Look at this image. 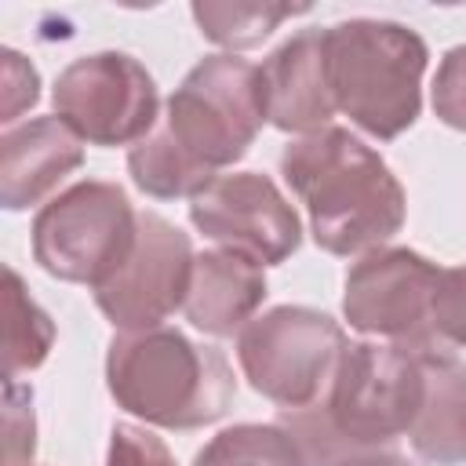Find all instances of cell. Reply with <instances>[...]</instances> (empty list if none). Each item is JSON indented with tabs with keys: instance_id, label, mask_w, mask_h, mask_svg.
<instances>
[{
	"instance_id": "6da1fadb",
	"label": "cell",
	"mask_w": 466,
	"mask_h": 466,
	"mask_svg": "<svg viewBox=\"0 0 466 466\" xmlns=\"http://www.w3.org/2000/svg\"><path fill=\"white\" fill-rule=\"evenodd\" d=\"M262 124L258 66L226 51L208 55L171 91L157 127L127 149V175L153 200H193L222 167L248 157Z\"/></svg>"
},
{
	"instance_id": "7a4b0ae2",
	"label": "cell",
	"mask_w": 466,
	"mask_h": 466,
	"mask_svg": "<svg viewBox=\"0 0 466 466\" xmlns=\"http://www.w3.org/2000/svg\"><path fill=\"white\" fill-rule=\"evenodd\" d=\"M419 400L422 371L415 350L353 342L324 397L309 408L280 411L277 426L295 441L302 466H342L371 451H393L408 437Z\"/></svg>"
},
{
	"instance_id": "3957f363",
	"label": "cell",
	"mask_w": 466,
	"mask_h": 466,
	"mask_svg": "<svg viewBox=\"0 0 466 466\" xmlns=\"http://www.w3.org/2000/svg\"><path fill=\"white\" fill-rule=\"evenodd\" d=\"M280 175L306 204L309 233L328 255L379 251L404 226V186L350 127L291 138L280 149Z\"/></svg>"
},
{
	"instance_id": "277c9868",
	"label": "cell",
	"mask_w": 466,
	"mask_h": 466,
	"mask_svg": "<svg viewBox=\"0 0 466 466\" xmlns=\"http://www.w3.org/2000/svg\"><path fill=\"white\" fill-rule=\"evenodd\" d=\"M106 386L116 408L160 430L211 426L237 397L222 350L193 342L171 324L116 331L106 350Z\"/></svg>"
},
{
	"instance_id": "5b68a950",
	"label": "cell",
	"mask_w": 466,
	"mask_h": 466,
	"mask_svg": "<svg viewBox=\"0 0 466 466\" xmlns=\"http://www.w3.org/2000/svg\"><path fill=\"white\" fill-rule=\"evenodd\" d=\"M320 40L335 109L379 142L400 138L422 113L426 40L390 18H346Z\"/></svg>"
},
{
	"instance_id": "8992f818",
	"label": "cell",
	"mask_w": 466,
	"mask_h": 466,
	"mask_svg": "<svg viewBox=\"0 0 466 466\" xmlns=\"http://www.w3.org/2000/svg\"><path fill=\"white\" fill-rule=\"evenodd\" d=\"M138 211L116 182L80 178L33 218V258L44 273L91 291L124 262Z\"/></svg>"
},
{
	"instance_id": "52a82bcc",
	"label": "cell",
	"mask_w": 466,
	"mask_h": 466,
	"mask_svg": "<svg viewBox=\"0 0 466 466\" xmlns=\"http://www.w3.org/2000/svg\"><path fill=\"white\" fill-rule=\"evenodd\" d=\"M346 346L342 324L328 313L273 306L237 335V360L255 393L280 411H295L324 397Z\"/></svg>"
},
{
	"instance_id": "ba28073f",
	"label": "cell",
	"mask_w": 466,
	"mask_h": 466,
	"mask_svg": "<svg viewBox=\"0 0 466 466\" xmlns=\"http://www.w3.org/2000/svg\"><path fill=\"white\" fill-rule=\"evenodd\" d=\"M55 116L91 146H138L160 120L153 73L127 51L73 58L51 87Z\"/></svg>"
},
{
	"instance_id": "9c48e42d",
	"label": "cell",
	"mask_w": 466,
	"mask_h": 466,
	"mask_svg": "<svg viewBox=\"0 0 466 466\" xmlns=\"http://www.w3.org/2000/svg\"><path fill=\"white\" fill-rule=\"evenodd\" d=\"M441 266L411 248H379L346 269L342 317L353 331L390 339L400 350H441L433 295Z\"/></svg>"
},
{
	"instance_id": "30bf717a",
	"label": "cell",
	"mask_w": 466,
	"mask_h": 466,
	"mask_svg": "<svg viewBox=\"0 0 466 466\" xmlns=\"http://www.w3.org/2000/svg\"><path fill=\"white\" fill-rule=\"evenodd\" d=\"M193 258L189 233L157 211H138L135 240L124 262L95 288V306L116 331L157 328L182 309Z\"/></svg>"
},
{
	"instance_id": "8fae6325",
	"label": "cell",
	"mask_w": 466,
	"mask_h": 466,
	"mask_svg": "<svg viewBox=\"0 0 466 466\" xmlns=\"http://www.w3.org/2000/svg\"><path fill=\"white\" fill-rule=\"evenodd\" d=\"M189 222L218 248L244 251L262 266H280L302 244L295 208L262 171H229L211 178L189 200Z\"/></svg>"
},
{
	"instance_id": "7c38bea8",
	"label": "cell",
	"mask_w": 466,
	"mask_h": 466,
	"mask_svg": "<svg viewBox=\"0 0 466 466\" xmlns=\"http://www.w3.org/2000/svg\"><path fill=\"white\" fill-rule=\"evenodd\" d=\"M262 95H266V120L288 135H313L331 127L335 98L324 66V40L320 29H302L288 36L269 58L258 66Z\"/></svg>"
},
{
	"instance_id": "4fadbf2b",
	"label": "cell",
	"mask_w": 466,
	"mask_h": 466,
	"mask_svg": "<svg viewBox=\"0 0 466 466\" xmlns=\"http://www.w3.org/2000/svg\"><path fill=\"white\" fill-rule=\"evenodd\" d=\"M266 291L269 288L262 262L233 248H211L193 258L182 313L197 331L229 339L255 320L258 306L266 302Z\"/></svg>"
},
{
	"instance_id": "5bb4252c",
	"label": "cell",
	"mask_w": 466,
	"mask_h": 466,
	"mask_svg": "<svg viewBox=\"0 0 466 466\" xmlns=\"http://www.w3.org/2000/svg\"><path fill=\"white\" fill-rule=\"evenodd\" d=\"M80 164L84 142L58 116L7 127L0 138V204L7 211H25L58 189V182Z\"/></svg>"
},
{
	"instance_id": "9a60e30c",
	"label": "cell",
	"mask_w": 466,
	"mask_h": 466,
	"mask_svg": "<svg viewBox=\"0 0 466 466\" xmlns=\"http://www.w3.org/2000/svg\"><path fill=\"white\" fill-rule=\"evenodd\" d=\"M422 371V400L408 441L430 466H466V360L448 346L415 350Z\"/></svg>"
},
{
	"instance_id": "2e32d148",
	"label": "cell",
	"mask_w": 466,
	"mask_h": 466,
	"mask_svg": "<svg viewBox=\"0 0 466 466\" xmlns=\"http://www.w3.org/2000/svg\"><path fill=\"white\" fill-rule=\"evenodd\" d=\"M193 22L204 40L226 47V55L258 47L284 18L306 15L309 4H269V0H197Z\"/></svg>"
},
{
	"instance_id": "e0dca14e",
	"label": "cell",
	"mask_w": 466,
	"mask_h": 466,
	"mask_svg": "<svg viewBox=\"0 0 466 466\" xmlns=\"http://www.w3.org/2000/svg\"><path fill=\"white\" fill-rule=\"evenodd\" d=\"M4 382L18 379L22 371H33L47 360L55 346V324L51 317L36 306V299L25 291V280L18 277L15 266L4 269Z\"/></svg>"
},
{
	"instance_id": "ac0fdd59",
	"label": "cell",
	"mask_w": 466,
	"mask_h": 466,
	"mask_svg": "<svg viewBox=\"0 0 466 466\" xmlns=\"http://www.w3.org/2000/svg\"><path fill=\"white\" fill-rule=\"evenodd\" d=\"M193 466H302L295 441L277 422H240L218 430L193 459Z\"/></svg>"
},
{
	"instance_id": "d6986e66",
	"label": "cell",
	"mask_w": 466,
	"mask_h": 466,
	"mask_svg": "<svg viewBox=\"0 0 466 466\" xmlns=\"http://www.w3.org/2000/svg\"><path fill=\"white\" fill-rule=\"evenodd\" d=\"M4 466H29L36 451V419H33V386L18 379L4 382Z\"/></svg>"
},
{
	"instance_id": "ffe728a7",
	"label": "cell",
	"mask_w": 466,
	"mask_h": 466,
	"mask_svg": "<svg viewBox=\"0 0 466 466\" xmlns=\"http://www.w3.org/2000/svg\"><path fill=\"white\" fill-rule=\"evenodd\" d=\"M433 113L441 124L466 131V44L448 47L433 73Z\"/></svg>"
},
{
	"instance_id": "44dd1931",
	"label": "cell",
	"mask_w": 466,
	"mask_h": 466,
	"mask_svg": "<svg viewBox=\"0 0 466 466\" xmlns=\"http://www.w3.org/2000/svg\"><path fill=\"white\" fill-rule=\"evenodd\" d=\"M106 466H178L164 437L138 422H116L109 430V451Z\"/></svg>"
},
{
	"instance_id": "7402d4cb",
	"label": "cell",
	"mask_w": 466,
	"mask_h": 466,
	"mask_svg": "<svg viewBox=\"0 0 466 466\" xmlns=\"http://www.w3.org/2000/svg\"><path fill=\"white\" fill-rule=\"evenodd\" d=\"M433 331L451 346H466V262L441 269V284L433 295Z\"/></svg>"
},
{
	"instance_id": "603a6c76",
	"label": "cell",
	"mask_w": 466,
	"mask_h": 466,
	"mask_svg": "<svg viewBox=\"0 0 466 466\" xmlns=\"http://www.w3.org/2000/svg\"><path fill=\"white\" fill-rule=\"evenodd\" d=\"M0 98H4V109H0V120L4 124H15L25 109H33L36 106V98H40V73H36V66L25 58V55H18L15 47H4L0 51Z\"/></svg>"
},
{
	"instance_id": "cb8c5ba5",
	"label": "cell",
	"mask_w": 466,
	"mask_h": 466,
	"mask_svg": "<svg viewBox=\"0 0 466 466\" xmlns=\"http://www.w3.org/2000/svg\"><path fill=\"white\" fill-rule=\"evenodd\" d=\"M342 466H411L400 451H371V455H360V459H350Z\"/></svg>"
}]
</instances>
